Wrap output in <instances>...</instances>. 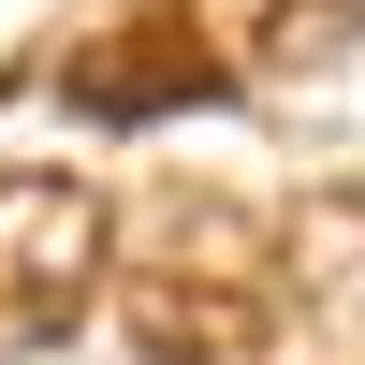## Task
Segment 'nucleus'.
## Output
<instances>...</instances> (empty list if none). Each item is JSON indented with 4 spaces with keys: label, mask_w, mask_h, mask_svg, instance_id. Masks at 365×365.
Wrapping results in <instances>:
<instances>
[{
    "label": "nucleus",
    "mask_w": 365,
    "mask_h": 365,
    "mask_svg": "<svg viewBox=\"0 0 365 365\" xmlns=\"http://www.w3.org/2000/svg\"><path fill=\"white\" fill-rule=\"evenodd\" d=\"M103 278H117V220H103V190H88V175H58V161L0 175V365L58 351L88 307H103Z\"/></svg>",
    "instance_id": "nucleus-2"
},
{
    "label": "nucleus",
    "mask_w": 365,
    "mask_h": 365,
    "mask_svg": "<svg viewBox=\"0 0 365 365\" xmlns=\"http://www.w3.org/2000/svg\"><path fill=\"white\" fill-rule=\"evenodd\" d=\"M234 15H249V58H336L365 0H234Z\"/></svg>",
    "instance_id": "nucleus-5"
},
{
    "label": "nucleus",
    "mask_w": 365,
    "mask_h": 365,
    "mask_svg": "<svg viewBox=\"0 0 365 365\" xmlns=\"http://www.w3.org/2000/svg\"><path fill=\"white\" fill-rule=\"evenodd\" d=\"M117 322L146 365H278L292 336V234L234 190H175L117 249Z\"/></svg>",
    "instance_id": "nucleus-1"
},
{
    "label": "nucleus",
    "mask_w": 365,
    "mask_h": 365,
    "mask_svg": "<svg viewBox=\"0 0 365 365\" xmlns=\"http://www.w3.org/2000/svg\"><path fill=\"white\" fill-rule=\"evenodd\" d=\"M278 234H292V307H307V336H336L365 365V190H307Z\"/></svg>",
    "instance_id": "nucleus-4"
},
{
    "label": "nucleus",
    "mask_w": 365,
    "mask_h": 365,
    "mask_svg": "<svg viewBox=\"0 0 365 365\" xmlns=\"http://www.w3.org/2000/svg\"><path fill=\"white\" fill-rule=\"evenodd\" d=\"M73 88L88 117H161V103H205L220 88V44H205V15L190 0H146L132 29H103V44H73Z\"/></svg>",
    "instance_id": "nucleus-3"
}]
</instances>
